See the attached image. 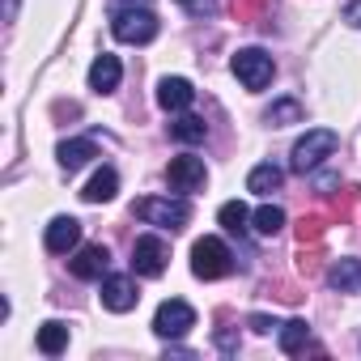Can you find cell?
<instances>
[{
	"mask_svg": "<svg viewBox=\"0 0 361 361\" xmlns=\"http://www.w3.org/2000/svg\"><path fill=\"white\" fill-rule=\"evenodd\" d=\"M166 259H170L166 238H157V234L136 238V247H132V272L136 276H161L166 272Z\"/></svg>",
	"mask_w": 361,
	"mask_h": 361,
	"instance_id": "obj_7",
	"label": "cell"
},
{
	"mask_svg": "<svg viewBox=\"0 0 361 361\" xmlns=\"http://www.w3.org/2000/svg\"><path fill=\"white\" fill-rule=\"evenodd\" d=\"M119 77H123V68H119V56H98L94 60V68H90V90H98V94H111V90H119Z\"/></svg>",
	"mask_w": 361,
	"mask_h": 361,
	"instance_id": "obj_13",
	"label": "cell"
},
{
	"mask_svg": "<svg viewBox=\"0 0 361 361\" xmlns=\"http://www.w3.org/2000/svg\"><path fill=\"white\" fill-rule=\"evenodd\" d=\"M234 77H238L247 90H264V85H272L276 64H272L268 51H259V47H243V51L234 56Z\"/></svg>",
	"mask_w": 361,
	"mask_h": 361,
	"instance_id": "obj_5",
	"label": "cell"
},
{
	"mask_svg": "<svg viewBox=\"0 0 361 361\" xmlns=\"http://www.w3.org/2000/svg\"><path fill=\"white\" fill-rule=\"evenodd\" d=\"M132 5H145V0H132Z\"/></svg>",
	"mask_w": 361,
	"mask_h": 361,
	"instance_id": "obj_31",
	"label": "cell"
},
{
	"mask_svg": "<svg viewBox=\"0 0 361 361\" xmlns=\"http://www.w3.org/2000/svg\"><path fill=\"white\" fill-rule=\"evenodd\" d=\"M192 327H196V310H192L188 302H178V298L161 302L157 314H153V331H157L161 340H178V336H188Z\"/></svg>",
	"mask_w": 361,
	"mask_h": 361,
	"instance_id": "obj_6",
	"label": "cell"
},
{
	"mask_svg": "<svg viewBox=\"0 0 361 361\" xmlns=\"http://www.w3.org/2000/svg\"><path fill=\"white\" fill-rule=\"evenodd\" d=\"M73 276L77 281H102L106 276V268H111V251L102 247V243H90V247H81L77 255H73Z\"/></svg>",
	"mask_w": 361,
	"mask_h": 361,
	"instance_id": "obj_9",
	"label": "cell"
},
{
	"mask_svg": "<svg viewBox=\"0 0 361 361\" xmlns=\"http://www.w3.org/2000/svg\"><path fill=\"white\" fill-rule=\"evenodd\" d=\"M217 221L230 230V234H247V221H251V213H247V204H238V200H230V204H221V213H217Z\"/></svg>",
	"mask_w": 361,
	"mask_h": 361,
	"instance_id": "obj_22",
	"label": "cell"
},
{
	"mask_svg": "<svg viewBox=\"0 0 361 361\" xmlns=\"http://www.w3.org/2000/svg\"><path fill=\"white\" fill-rule=\"evenodd\" d=\"M196 102V90H192V81H183V77H166L161 85H157V106L161 111H188Z\"/></svg>",
	"mask_w": 361,
	"mask_h": 361,
	"instance_id": "obj_11",
	"label": "cell"
},
{
	"mask_svg": "<svg viewBox=\"0 0 361 361\" xmlns=\"http://www.w3.org/2000/svg\"><path fill=\"white\" fill-rule=\"evenodd\" d=\"M115 192H119V174H115L111 166H102L90 183H85L81 200H85V204H106V200H115Z\"/></svg>",
	"mask_w": 361,
	"mask_h": 361,
	"instance_id": "obj_14",
	"label": "cell"
},
{
	"mask_svg": "<svg viewBox=\"0 0 361 361\" xmlns=\"http://www.w3.org/2000/svg\"><path fill=\"white\" fill-rule=\"evenodd\" d=\"M268 123H272V128L302 123V102H293V98H281V102H272V106H268Z\"/></svg>",
	"mask_w": 361,
	"mask_h": 361,
	"instance_id": "obj_21",
	"label": "cell"
},
{
	"mask_svg": "<svg viewBox=\"0 0 361 361\" xmlns=\"http://www.w3.org/2000/svg\"><path fill=\"white\" fill-rule=\"evenodd\" d=\"M323 230H327V217H323V213H310V217H298V226H293V234H298V243H319V238H323Z\"/></svg>",
	"mask_w": 361,
	"mask_h": 361,
	"instance_id": "obj_24",
	"label": "cell"
},
{
	"mask_svg": "<svg viewBox=\"0 0 361 361\" xmlns=\"http://www.w3.org/2000/svg\"><path fill=\"white\" fill-rule=\"evenodd\" d=\"M255 234H264V238H272V234H281V226H285V209H276V204H264L255 217Z\"/></svg>",
	"mask_w": 361,
	"mask_h": 361,
	"instance_id": "obj_23",
	"label": "cell"
},
{
	"mask_svg": "<svg viewBox=\"0 0 361 361\" xmlns=\"http://www.w3.org/2000/svg\"><path fill=\"white\" fill-rule=\"evenodd\" d=\"M336 183H340L336 174H323V178H319V196H331V192H336Z\"/></svg>",
	"mask_w": 361,
	"mask_h": 361,
	"instance_id": "obj_30",
	"label": "cell"
},
{
	"mask_svg": "<svg viewBox=\"0 0 361 361\" xmlns=\"http://www.w3.org/2000/svg\"><path fill=\"white\" fill-rule=\"evenodd\" d=\"M251 327H255L259 336H268V331H272V327H281V323H276L272 314H251Z\"/></svg>",
	"mask_w": 361,
	"mask_h": 361,
	"instance_id": "obj_27",
	"label": "cell"
},
{
	"mask_svg": "<svg viewBox=\"0 0 361 361\" xmlns=\"http://www.w3.org/2000/svg\"><path fill=\"white\" fill-rule=\"evenodd\" d=\"M217 348H221V353H226V357H234V353H238V336H234V331H226V327H221V331H217Z\"/></svg>",
	"mask_w": 361,
	"mask_h": 361,
	"instance_id": "obj_26",
	"label": "cell"
},
{
	"mask_svg": "<svg viewBox=\"0 0 361 361\" xmlns=\"http://www.w3.org/2000/svg\"><path fill=\"white\" fill-rule=\"evenodd\" d=\"M136 281L132 276H106L102 281V306L106 310H115V314H128L132 306H136Z\"/></svg>",
	"mask_w": 361,
	"mask_h": 361,
	"instance_id": "obj_10",
	"label": "cell"
},
{
	"mask_svg": "<svg viewBox=\"0 0 361 361\" xmlns=\"http://www.w3.org/2000/svg\"><path fill=\"white\" fill-rule=\"evenodd\" d=\"M302 348H310V327H306V319H289V323H281V353H302Z\"/></svg>",
	"mask_w": 361,
	"mask_h": 361,
	"instance_id": "obj_18",
	"label": "cell"
},
{
	"mask_svg": "<svg viewBox=\"0 0 361 361\" xmlns=\"http://www.w3.org/2000/svg\"><path fill=\"white\" fill-rule=\"evenodd\" d=\"M170 136H174V140H183V145H196V140L209 136V123H204L200 115H178V119L170 123Z\"/></svg>",
	"mask_w": 361,
	"mask_h": 361,
	"instance_id": "obj_19",
	"label": "cell"
},
{
	"mask_svg": "<svg viewBox=\"0 0 361 361\" xmlns=\"http://www.w3.org/2000/svg\"><path fill=\"white\" fill-rule=\"evenodd\" d=\"M336 145H340V136H336L331 128H314V132H306V136L293 145L289 166H293L298 174H310V170H319V161H323V157H331V153H336Z\"/></svg>",
	"mask_w": 361,
	"mask_h": 361,
	"instance_id": "obj_2",
	"label": "cell"
},
{
	"mask_svg": "<svg viewBox=\"0 0 361 361\" xmlns=\"http://www.w3.org/2000/svg\"><path fill=\"white\" fill-rule=\"evenodd\" d=\"M166 178H170V188H174V192H200V188H204V178H209V170H204L200 157L183 153V157H174V161L166 166Z\"/></svg>",
	"mask_w": 361,
	"mask_h": 361,
	"instance_id": "obj_8",
	"label": "cell"
},
{
	"mask_svg": "<svg viewBox=\"0 0 361 361\" xmlns=\"http://www.w3.org/2000/svg\"><path fill=\"white\" fill-rule=\"evenodd\" d=\"M111 30H115V39L119 43H153L157 39V18L145 9V5H123L119 13H115V22H111Z\"/></svg>",
	"mask_w": 361,
	"mask_h": 361,
	"instance_id": "obj_4",
	"label": "cell"
},
{
	"mask_svg": "<svg viewBox=\"0 0 361 361\" xmlns=\"http://www.w3.org/2000/svg\"><path fill=\"white\" fill-rule=\"evenodd\" d=\"M344 22L361 30V0H353V5H344Z\"/></svg>",
	"mask_w": 361,
	"mask_h": 361,
	"instance_id": "obj_28",
	"label": "cell"
},
{
	"mask_svg": "<svg viewBox=\"0 0 361 361\" xmlns=\"http://www.w3.org/2000/svg\"><path fill=\"white\" fill-rule=\"evenodd\" d=\"M77 243H81V221L77 217H56L47 226V251L51 255H68Z\"/></svg>",
	"mask_w": 361,
	"mask_h": 361,
	"instance_id": "obj_12",
	"label": "cell"
},
{
	"mask_svg": "<svg viewBox=\"0 0 361 361\" xmlns=\"http://www.w3.org/2000/svg\"><path fill=\"white\" fill-rule=\"evenodd\" d=\"M64 348H68V323H60V319H47V323L39 327V353L56 357V353H64Z\"/></svg>",
	"mask_w": 361,
	"mask_h": 361,
	"instance_id": "obj_17",
	"label": "cell"
},
{
	"mask_svg": "<svg viewBox=\"0 0 361 361\" xmlns=\"http://www.w3.org/2000/svg\"><path fill=\"white\" fill-rule=\"evenodd\" d=\"M281 183H285V170H281V166H272V161H264V166H255V170H251L247 192H255V196H272V192H281Z\"/></svg>",
	"mask_w": 361,
	"mask_h": 361,
	"instance_id": "obj_16",
	"label": "cell"
},
{
	"mask_svg": "<svg viewBox=\"0 0 361 361\" xmlns=\"http://www.w3.org/2000/svg\"><path fill=\"white\" fill-rule=\"evenodd\" d=\"M132 213L140 221L157 226V230H183L192 221V204L188 200H157V196H149V200H136Z\"/></svg>",
	"mask_w": 361,
	"mask_h": 361,
	"instance_id": "obj_1",
	"label": "cell"
},
{
	"mask_svg": "<svg viewBox=\"0 0 361 361\" xmlns=\"http://www.w3.org/2000/svg\"><path fill=\"white\" fill-rule=\"evenodd\" d=\"M259 9H264V0H234V18L238 22H251Z\"/></svg>",
	"mask_w": 361,
	"mask_h": 361,
	"instance_id": "obj_25",
	"label": "cell"
},
{
	"mask_svg": "<svg viewBox=\"0 0 361 361\" xmlns=\"http://www.w3.org/2000/svg\"><path fill=\"white\" fill-rule=\"evenodd\" d=\"M192 272H196L200 281H221V276H230V272H234L230 247H226L221 238H200V243L192 247Z\"/></svg>",
	"mask_w": 361,
	"mask_h": 361,
	"instance_id": "obj_3",
	"label": "cell"
},
{
	"mask_svg": "<svg viewBox=\"0 0 361 361\" xmlns=\"http://www.w3.org/2000/svg\"><path fill=\"white\" fill-rule=\"evenodd\" d=\"M94 153H98V149H94V140H64V145H60V166L73 174V170H81Z\"/></svg>",
	"mask_w": 361,
	"mask_h": 361,
	"instance_id": "obj_20",
	"label": "cell"
},
{
	"mask_svg": "<svg viewBox=\"0 0 361 361\" xmlns=\"http://www.w3.org/2000/svg\"><path fill=\"white\" fill-rule=\"evenodd\" d=\"M327 285L340 293H361V259H336L327 268Z\"/></svg>",
	"mask_w": 361,
	"mask_h": 361,
	"instance_id": "obj_15",
	"label": "cell"
},
{
	"mask_svg": "<svg viewBox=\"0 0 361 361\" xmlns=\"http://www.w3.org/2000/svg\"><path fill=\"white\" fill-rule=\"evenodd\" d=\"M178 5H188L192 13H213V9H217L213 0H178Z\"/></svg>",
	"mask_w": 361,
	"mask_h": 361,
	"instance_id": "obj_29",
	"label": "cell"
}]
</instances>
